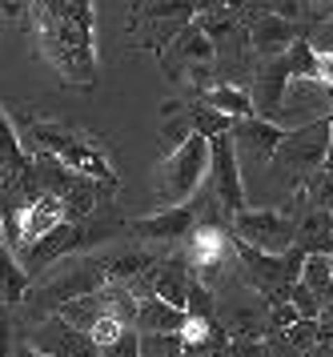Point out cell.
Instances as JSON below:
<instances>
[{
  "mask_svg": "<svg viewBox=\"0 0 333 357\" xmlns=\"http://www.w3.org/2000/svg\"><path fill=\"white\" fill-rule=\"evenodd\" d=\"M193 137V121L181 109H165V121H161V141L169 145V153L173 149H181L185 141Z\"/></svg>",
  "mask_w": 333,
  "mask_h": 357,
  "instance_id": "cell-23",
  "label": "cell"
},
{
  "mask_svg": "<svg viewBox=\"0 0 333 357\" xmlns=\"http://www.w3.org/2000/svg\"><path fill=\"white\" fill-rule=\"evenodd\" d=\"M281 337H286L289 345L297 349V354H309V349L321 341V329H318V321H293L286 333H281Z\"/></svg>",
  "mask_w": 333,
  "mask_h": 357,
  "instance_id": "cell-27",
  "label": "cell"
},
{
  "mask_svg": "<svg viewBox=\"0 0 333 357\" xmlns=\"http://www.w3.org/2000/svg\"><path fill=\"white\" fill-rule=\"evenodd\" d=\"M325 301H333V257H330V297H325ZM325 301H321V305H325Z\"/></svg>",
  "mask_w": 333,
  "mask_h": 357,
  "instance_id": "cell-34",
  "label": "cell"
},
{
  "mask_svg": "<svg viewBox=\"0 0 333 357\" xmlns=\"http://www.w3.org/2000/svg\"><path fill=\"white\" fill-rule=\"evenodd\" d=\"M330 145H333V116L313 121V125H302V129H289L286 141H281L277 153H273V169H277L289 185L302 189L318 169H325Z\"/></svg>",
  "mask_w": 333,
  "mask_h": 357,
  "instance_id": "cell-3",
  "label": "cell"
},
{
  "mask_svg": "<svg viewBox=\"0 0 333 357\" xmlns=\"http://www.w3.org/2000/svg\"><path fill=\"white\" fill-rule=\"evenodd\" d=\"M101 265V277L109 281V285H133L141 273H149L157 261L149 257V253H141V249H125V253H112V257H105V261H96Z\"/></svg>",
  "mask_w": 333,
  "mask_h": 357,
  "instance_id": "cell-16",
  "label": "cell"
},
{
  "mask_svg": "<svg viewBox=\"0 0 333 357\" xmlns=\"http://www.w3.org/2000/svg\"><path fill=\"white\" fill-rule=\"evenodd\" d=\"M302 189H305V197H309L313 209H330L333 213V169H318Z\"/></svg>",
  "mask_w": 333,
  "mask_h": 357,
  "instance_id": "cell-25",
  "label": "cell"
},
{
  "mask_svg": "<svg viewBox=\"0 0 333 357\" xmlns=\"http://www.w3.org/2000/svg\"><path fill=\"white\" fill-rule=\"evenodd\" d=\"M229 357H269V345L249 337H229Z\"/></svg>",
  "mask_w": 333,
  "mask_h": 357,
  "instance_id": "cell-32",
  "label": "cell"
},
{
  "mask_svg": "<svg viewBox=\"0 0 333 357\" xmlns=\"http://www.w3.org/2000/svg\"><path fill=\"white\" fill-rule=\"evenodd\" d=\"M209 197L213 205L229 217H237L245 205V181H241V161H237V145L233 137H213L209 141Z\"/></svg>",
  "mask_w": 333,
  "mask_h": 357,
  "instance_id": "cell-5",
  "label": "cell"
},
{
  "mask_svg": "<svg viewBox=\"0 0 333 357\" xmlns=\"http://www.w3.org/2000/svg\"><path fill=\"white\" fill-rule=\"evenodd\" d=\"M177 52L185 61H193V65H209L213 61V36L201 24H189V29H181V36H177Z\"/></svg>",
  "mask_w": 333,
  "mask_h": 357,
  "instance_id": "cell-19",
  "label": "cell"
},
{
  "mask_svg": "<svg viewBox=\"0 0 333 357\" xmlns=\"http://www.w3.org/2000/svg\"><path fill=\"white\" fill-rule=\"evenodd\" d=\"M77 249H89V241H84V225H68V221H61L52 233H45L36 245H29V249L20 253V269H24V277H36L45 265L68 257V253H77Z\"/></svg>",
  "mask_w": 333,
  "mask_h": 357,
  "instance_id": "cell-9",
  "label": "cell"
},
{
  "mask_svg": "<svg viewBox=\"0 0 333 357\" xmlns=\"http://www.w3.org/2000/svg\"><path fill=\"white\" fill-rule=\"evenodd\" d=\"M185 321H189L185 309L169 305V301H161V297H145V301H137L133 329H137V333H181Z\"/></svg>",
  "mask_w": 333,
  "mask_h": 357,
  "instance_id": "cell-15",
  "label": "cell"
},
{
  "mask_svg": "<svg viewBox=\"0 0 333 357\" xmlns=\"http://www.w3.org/2000/svg\"><path fill=\"white\" fill-rule=\"evenodd\" d=\"M330 4H333V0H330Z\"/></svg>",
  "mask_w": 333,
  "mask_h": 357,
  "instance_id": "cell-38",
  "label": "cell"
},
{
  "mask_svg": "<svg viewBox=\"0 0 333 357\" xmlns=\"http://www.w3.org/2000/svg\"><path fill=\"white\" fill-rule=\"evenodd\" d=\"M185 313H189L193 321H217V297L205 289V281H201V277H193L189 301H185Z\"/></svg>",
  "mask_w": 333,
  "mask_h": 357,
  "instance_id": "cell-22",
  "label": "cell"
},
{
  "mask_svg": "<svg viewBox=\"0 0 333 357\" xmlns=\"http://www.w3.org/2000/svg\"><path fill=\"white\" fill-rule=\"evenodd\" d=\"M141 357H185L181 333H141Z\"/></svg>",
  "mask_w": 333,
  "mask_h": 357,
  "instance_id": "cell-24",
  "label": "cell"
},
{
  "mask_svg": "<svg viewBox=\"0 0 333 357\" xmlns=\"http://www.w3.org/2000/svg\"><path fill=\"white\" fill-rule=\"evenodd\" d=\"M213 357H229V345H225V349H221V354H213Z\"/></svg>",
  "mask_w": 333,
  "mask_h": 357,
  "instance_id": "cell-36",
  "label": "cell"
},
{
  "mask_svg": "<svg viewBox=\"0 0 333 357\" xmlns=\"http://www.w3.org/2000/svg\"><path fill=\"white\" fill-rule=\"evenodd\" d=\"M125 329H128V325L121 321V317H112V313H105V317H101V321L93 325V333H89V337H93V345H96V354H101V349H105L109 341H117V337H121Z\"/></svg>",
  "mask_w": 333,
  "mask_h": 357,
  "instance_id": "cell-29",
  "label": "cell"
},
{
  "mask_svg": "<svg viewBox=\"0 0 333 357\" xmlns=\"http://www.w3.org/2000/svg\"><path fill=\"white\" fill-rule=\"evenodd\" d=\"M330 257L333 253H309V257L302 261V285L313 289L321 301L330 297Z\"/></svg>",
  "mask_w": 333,
  "mask_h": 357,
  "instance_id": "cell-20",
  "label": "cell"
},
{
  "mask_svg": "<svg viewBox=\"0 0 333 357\" xmlns=\"http://www.w3.org/2000/svg\"><path fill=\"white\" fill-rule=\"evenodd\" d=\"M229 221H233L237 241L253 245L261 253H273V257L289 253L293 249V237H297V217H289L281 209H241Z\"/></svg>",
  "mask_w": 333,
  "mask_h": 357,
  "instance_id": "cell-6",
  "label": "cell"
},
{
  "mask_svg": "<svg viewBox=\"0 0 333 357\" xmlns=\"http://www.w3.org/2000/svg\"><path fill=\"white\" fill-rule=\"evenodd\" d=\"M64 321L73 325V329H80V333H93V325L109 313V301H105V289L96 293H84V297H77V301H68V305L57 309Z\"/></svg>",
  "mask_w": 333,
  "mask_h": 357,
  "instance_id": "cell-18",
  "label": "cell"
},
{
  "mask_svg": "<svg viewBox=\"0 0 333 357\" xmlns=\"http://www.w3.org/2000/svg\"><path fill=\"white\" fill-rule=\"evenodd\" d=\"M201 225L197 221V205H177V209H157L145 221H133L128 233L141 237V241H177V237H189L193 229Z\"/></svg>",
  "mask_w": 333,
  "mask_h": 357,
  "instance_id": "cell-10",
  "label": "cell"
},
{
  "mask_svg": "<svg viewBox=\"0 0 333 357\" xmlns=\"http://www.w3.org/2000/svg\"><path fill=\"white\" fill-rule=\"evenodd\" d=\"M289 305L297 309V317H302V321H318V317H321V297L313 289H305L302 281L289 289Z\"/></svg>",
  "mask_w": 333,
  "mask_h": 357,
  "instance_id": "cell-26",
  "label": "cell"
},
{
  "mask_svg": "<svg viewBox=\"0 0 333 357\" xmlns=\"http://www.w3.org/2000/svg\"><path fill=\"white\" fill-rule=\"evenodd\" d=\"M16 341H13V317L8 313H0V357H13Z\"/></svg>",
  "mask_w": 333,
  "mask_h": 357,
  "instance_id": "cell-33",
  "label": "cell"
},
{
  "mask_svg": "<svg viewBox=\"0 0 333 357\" xmlns=\"http://www.w3.org/2000/svg\"><path fill=\"white\" fill-rule=\"evenodd\" d=\"M201 181H209V141L193 132L181 149H173L157 173V205L161 209H177L189 205L201 193Z\"/></svg>",
  "mask_w": 333,
  "mask_h": 357,
  "instance_id": "cell-2",
  "label": "cell"
},
{
  "mask_svg": "<svg viewBox=\"0 0 333 357\" xmlns=\"http://www.w3.org/2000/svg\"><path fill=\"white\" fill-rule=\"evenodd\" d=\"M286 132L281 125H273V121H261V116H249V121H233V145H237V161L241 165H257V169H265L273 165V153L277 145L286 141Z\"/></svg>",
  "mask_w": 333,
  "mask_h": 357,
  "instance_id": "cell-7",
  "label": "cell"
},
{
  "mask_svg": "<svg viewBox=\"0 0 333 357\" xmlns=\"http://www.w3.org/2000/svg\"><path fill=\"white\" fill-rule=\"evenodd\" d=\"M325 169H333V145H330V153H325Z\"/></svg>",
  "mask_w": 333,
  "mask_h": 357,
  "instance_id": "cell-35",
  "label": "cell"
},
{
  "mask_svg": "<svg viewBox=\"0 0 333 357\" xmlns=\"http://www.w3.org/2000/svg\"><path fill=\"white\" fill-rule=\"evenodd\" d=\"M201 105L217 109V113L229 116V121H249V116H257L253 97H249L241 84H213V89L205 93V100H201Z\"/></svg>",
  "mask_w": 333,
  "mask_h": 357,
  "instance_id": "cell-17",
  "label": "cell"
},
{
  "mask_svg": "<svg viewBox=\"0 0 333 357\" xmlns=\"http://www.w3.org/2000/svg\"><path fill=\"white\" fill-rule=\"evenodd\" d=\"M233 249H237L241 265H245V273H249V281H253L257 289L269 293L273 301H289V289L302 281V261H305L302 249H289L281 257L261 253V249H253V245H245V241H237Z\"/></svg>",
  "mask_w": 333,
  "mask_h": 357,
  "instance_id": "cell-4",
  "label": "cell"
},
{
  "mask_svg": "<svg viewBox=\"0 0 333 357\" xmlns=\"http://www.w3.org/2000/svg\"><path fill=\"white\" fill-rule=\"evenodd\" d=\"M293 249H302L305 257H309V253H333V213L305 205V213H297Z\"/></svg>",
  "mask_w": 333,
  "mask_h": 357,
  "instance_id": "cell-14",
  "label": "cell"
},
{
  "mask_svg": "<svg viewBox=\"0 0 333 357\" xmlns=\"http://www.w3.org/2000/svg\"><path fill=\"white\" fill-rule=\"evenodd\" d=\"M189 121H193V132H197V137H205V141L233 132V121H229V116H221L217 109H209V105H197V109L189 113Z\"/></svg>",
  "mask_w": 333,
  "mask_h": 357,
  "instance_id": "cell-21",
  "label": "cell"
},
{
  "mask_svg": "<svg viewBox=\"0 0 333 357\" xmlns=\"http://www.w3.org/2000/svg\"><path fill=\"white\" fill-rule=\"evenodd\" d=\"M249 40H253V52H261V56H269V61H277V56H286L297 40H302V24H293V20H281V17H265L253 20V33H249Z\"/></svg>",
  "mask_w": 333,
  "mask_h": 357,
  "instance_id": "cell-13",
  "label": "cell"
},
{
  "mask_svg": "<svg viewBox=\"0 0 333 357\" xmlns=\"http://www.w3.org/2000/svg\"><path fill=\"white\" fill-rule=\"evenodd\" d=\"M193 13H197V0H157V4H149V17H161V20L173 17V24H185Z\"/></svg>",
  "mask_w": 333,
  "mask_h": 357,
  "instance_id": "cell-28",
  "label": "cell"
},
{
  "mask_svg": "<svg viewBox=\"0 0 333 357\" xmlns=\"http://www.w3.org/2000/svg\"><path fill=\"white\" fill-rule=\"evenodd\" d=\"M229 237L217 225H197L189 233V269L193 277H213L229 257Z\"/></svg>",
  "mask_w": 333,
  "mask_h": 357,
  "instance_id": "cell-12",
  "label": "cell"
},
{
  "mask_svg": "<svg viewBox=\"0 0 333 357\" xmlns=\"http://www.w3.org/2000/svg\"><path fill=\"white\" fill-rule=\"evenodd\" d=\"M29 137H32V149L36 153L57 157L64 169H73L80 177H93L105 189H117V173L109 169L101 145H96L89 132H77V129H68V125H32Z\"/></svg>",
  "mask_w": 333,
  "mask_h": 357,
  "instance_id": "cell-1",
  "label": "cell"
},
{
  "mask_svg": "<svg viewBox=\"0 0 333 357\" xmlns=\"http://www.w3.org/2000/svg\"><path fill=\"white\" fill-rule=\"evenodd\" d=\"M29 345L40 349V354H48V357H101L93 337L80 333V329H73L61 313H52V317H45V325H36Z\"/></svg>",
  "mask_w": 333,
  "mask_h": 357,
  "instance_id": "cell-8",
  "label": "cell"
},
{
  "mask_svg": "<svg viewBox=\"0 0 333 357\" xmlns=\"http://www.w3.org/2000/svg\"><path fill=\"white\" fill-rule=\"evenodd\" d=\"M101 357H141V333H137V329L128 325L121 337L109 341V345L101 349Z\"/></svg>",
  "mask_w": 333,
  "mask_h": 357,
  "instance_id": "cell-30",
  "label": "cell"
},
{
  "mask_svg": "<svg viewBox=\"0 0 333 357\" xmlns=\"http://www.w3.org/2000/svg\"><path fill=\"white\" fill-rule=\"evenodd\" d=\"M185 357H197V354H185Z\"/></svg>",
  "mask_w": 333,
  "mask_h": 357,
  "instance_id": "cell-37",
  "label": "cell"
},
{
  "mask_svg": "<svg viewBox=\"0 0 333 357\" xmlns=\"http://www.w3.org/2000/svg\"><path fill=\"white\" fill-rule=\"evenodd\" d=\"M265 8H269V17H281V20H293L297 24L309 13V0H269Z\"/></svg>",
  "mask_w": 333,
  "mask_h": 357,
  "instance_id": "cell-31",
  "label": "cell"
},
{
  "mask_svg": "<svg viewBox=\"0 0 333 357\" xmlns=\"http://www.w3.org/2000/svg\"><path fill=\"white\" fill-rule=\"evenodd\" d=\"M64 221V205H61V197H52V193H40L32 197L29 205H24V213H20V233H16V249L24 253L29 245H36L45 233H52V229Z\"/></svg>",
  "mask_w": 333,
  "mask_h": 357,
  "instance_id": "cell-11",
  "label": "cell"
}]
</instances>
